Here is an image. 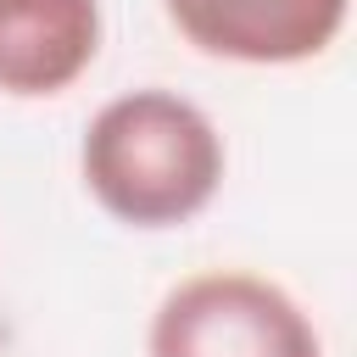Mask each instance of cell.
I'll return each instance as SVG.
<instances>
[{"mask_svg":"<svg viewBox=\"0 0 357 357\" xmlns=\"http://www.w3.org/2000/svg\"><path fill=\"white\" fill-rule=\"evenodd\" d=\"M218 123L173 89L112 95L78 145V173L95 206L128 229H178L212 206L223 184Z\"/></svg>","mask_w":357,"mask_h":357,"instance_id":"cell-1","label":"cell"},{"mask_svg":"<svg viewBox=\"0 0 357 357\" xmlns=\"http://www.w3.org/2000/svg\"><path fill=\"white\" fill-rule=\"evenodd\" d=\"M145 357H324V340L301 301L273 279L206 268L156 301Z\"/></svg>","mask_w":357,"mask_h":357,"instance_id":"cell-2","label":"cell"},{"mask_svg":"<svg viewBox=\"0 0 357 357\" xmlns=\"http://www.w3.org/2000/svg\"><path fill=\"white\" fill-rule=\"evenodd\" d=\"M162 11L212 61L296 67L340 39L351 0H162Z\"/></svg>","mask_w":357,"mask_h":357,"instance_id":"cell-3","label":"cell"},{"mask_svg":"<svg viewBox=\"0 0 357 357\" xmlns=\"http://www.w3.org/2000/svg\"><path fill=\"white\" fill-rule=\"evenodd\" d=\"M100 50V0H0V95L73 89Z\"/></svg>","mask_w":357,"mask_h":357,"instance_id":"cell-4","label":"cell"}]
</instances>
